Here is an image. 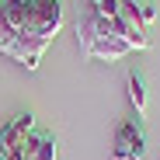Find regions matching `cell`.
Returning a JSON list of instances; mask_svg holds the SVG:
<instances>
[{
	"mask_svg": "<svg viewBox=\"0 0 160 160\" xmlns=\"http://www.w3.org/2000/svg\"><path fill=\"white\" fill-rule=\"evenodd\" d=\"M21 160H59V143L52 132H32L24 139V153Z\"/></svg>",
	"mask_w": 160,
	"mask_h": 160,
	"instance_id": "cell-4",
	"label": "cell"
},
{
	"mask_svg": "<svg viewBox=\"0 0 160 160\" xmlns=\"http://www.w3.org/2000/svg\"><path fill=\"white\" fill-rule=\"evenodd\" d=\"M77 45L84 59H104V63H115L125 52H132V45L118 32V18L101 14L87 0H80L77 7Z\"/></svg>",
	"mask_w": 160,
	"mask_h": 160,
	"instance_id": "cell-1",
	"label": "cell"
},
{
	"mask_svg": "<svg viewBox=\"0 0 160 160\" xmlns=\"http://www.w3.org/2000/svg\"><path fill=\"white\" fill-rule=\"evenodd\" d=\"M0 160H4V157H0Z\"/></svg>",
	"mask_w": 160,
	"mask_h": 160,
	"instance_id": "cell-7",
	"label": "cell"
},
{
	"mask_svg": "<svg viewBox=\"0 0 160 160\" xmlns=\"http://www.w3.org/2000/svg\"><path fill=\"white\" fill-rule=\"evenodd\" d=\"M32 132H35V118H32L28 112L14 115L4 129H0V157H4V160H21L24 139H28Z\"/></svg>",
	"mask_w": 160,
	"mask_h": 160,
	"instance_id": "cell-3",
	"label": "cell"
},
{
	"mask_svg": "<svg viewBox=\"0 0 160 160\" xmlns=\"http://www.w3.org/2000/svg\"><path fill=\"white\" fill-rule=\"evenodd\" d=\"M139 18H143V24L150 28L153 24V18H157V11H153V4H139Z\"/></svg>",
	"mask_w": 160,
	"mask_h": 160,
	"instance_id": "cell-6",
	"label": "cell"
},
{
	"mask_svg": "<svg viewBox=\"0 0 160 160\" xmlns=\"http://www.w3.org/2000/svg\"><path fill=\"white\" fill-rule=\"evenodd\" d=\"M115 160H143L146 157V132L139 118H125L115 129V143H112Z\"/></svg>",
	"mask_w": 160,
	"mask_h": 160,
	"instance_id": "cell-2",
	"label": "cell"
},
{
	"mask_svg": "<svg viewBox=\"0 0 160 160\" xmlns=\"http://www.w3.org/2000/svg\"><path fill=\"white\" fill-rule=\"evenodd\" d=\"M125 91H129V104L136 108V118H143L146 115V77L139 70H132L125 77Z\"/></svg>",
	"mask_w": 160,
	"mask_h": 160,
	"instance_id": "cell-5",
	"label": "cell"
}]
</instances>
